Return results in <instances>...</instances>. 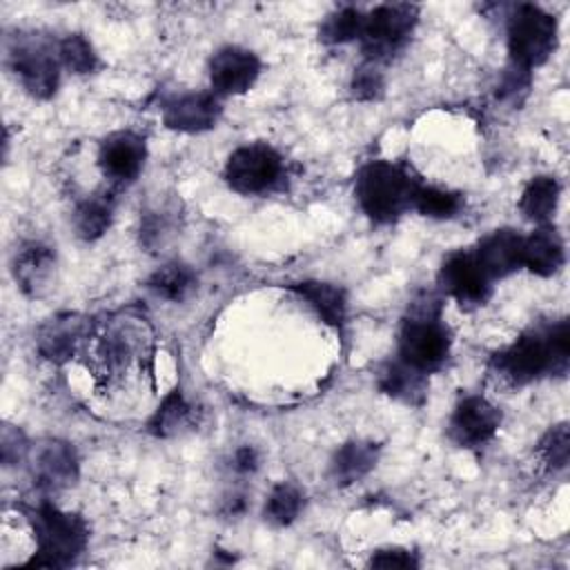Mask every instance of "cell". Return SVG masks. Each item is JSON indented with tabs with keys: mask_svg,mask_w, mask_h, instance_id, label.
Returning a JSON list of instances; mask_svg holds the SVG:
<instances>
[{
	"mask_svg": "<svg viewBox=\"0 0 570 570\" xmlns=\"http://www.w3.org/2000/svg\"><path fill=\"white\" fill-rule=\"evenodd\" d=\"M461 207H463V196L459 191L443 189L436 185H425V183H419L414 198H412L414 212H419L425 218H436V220L456 216L461 212Z\"/></svg>",
	"mask_w": 570,
	"mask_h": 570,
	"instance_id": "4316f807",
	"label": "cell"
},
{
	"mask_svg": "<svg viewBox=\"0 0 570 570\" xmlns=\"http://www.w3.org/2000/svg\"><path fill=\"white\" fill-rule=\"evenodd\" d=\"M559 198H561V185L554 176H548V174L534 176L521 194L519 209L528 220L537 225H548L557 212Z\"/></svg>",
	"mask_w": 570,
	"mask_h": 570,
	"instance_id": "d4e9b609",
	"label": "cell"
},
{
	"mask_svg": "<svg viewBox=\"0 0 570 570\" xmlns=\"http://www.w3.org/2000/svg\"><path fill=\"white\" fill-rule=\"evenodd\" d=\"M289 289L307 303V307L325 323L336 330L343 327L347 318V294L341 285L327 281H301L289 285Z\"/></svg>",
	"mask_w": 570,
	"mask_h": 570,
	"instance_id": "44dd1931",
	"label": "cell"
},
{
	"mask_svg": "<svg viewBox=\"0 0 570 570\" xmlns=\"http://www.w3.org/2000/svg\"><path fill=\"white\" fill-rule=\"evenodd\" d=\"M501 428V412L485 396L461 399L450 416L448 434L459 448H481L494 439Z\"/></svg>",
	"mask_w": 570,
	"mask_h": 570,
	"instance_id": "8fae6325",
	"label": "cell"
},
{
	"mask_svg": "<svg viewBox=\"0 0 570 570\" xmlns=\"http://www.w3.org/2000/svg\"><path fill=\"white\" fill-rule=\"evenodd\" d=\"M87 336H89L87 318L78 314H62V316L49 318L38 330V352L53 363H65L76 354L78 345Z\"/></svg>",
	"mask_w": 570,
	"mask_h": 570,
	"instance_id": "ac0fdd59",
	"label": "cell"
},
{
	"mask_svg": "<svg viewBox=\"0 0 570 570\" xmlns=\"http://www.w3.org/2000/svg\"><path fill=\"white\" fill-rule=\"evenodd\" d=\"M419 178L405 163L372 160L361 167L354 183V196L361 212L379 225L399 220L412 209Z\"/></svg>",
	"mask_w": 570,
	"mask_h": 570,
	"instance_id": "6da1fadb",
	"label": "cell"
},
{
	"mask_svg": "<svg viewBox=\"0 0 570 570\" xmlns=\"http://www.w3.org/2000/svg\"><path fill=\"white\" fill-rule=\"evenodd\" d=\"M29 450H31V443L27 441L24 432L18 428V425H9L4 423L2 425V432H0V456H2V465L4 468H13V465H20L29 459Z\"/></svg>",
	"mask_w": 570,
	"mask_h": 570,
	"instance_id": "d6a6232c",
	"label": "cell"
},
{
	"mask_svg": "<svg viewBox=\"0 0 570 570\" xmlns=\"http://www.w3.org/2000/svg\"><path fill=\"white\" fill-rule=\"evenodd\" d=\"M439 287L461 307H474L488 301L492 281L481 269L472 252H454L443 261L439 269Z\"/></svg>",
	"mask_w": 570,
	"mask_h": 570,
	"instance_id": "7c38bea8",
	"label": "cell"
},
{
	"mask_svg": "<svg viewBox=\"0 0 570 570\" xmlns=\"http://www.w3.org/2000/svg\"><path fill=\"white\" fill-rule=\"evenodd\" d=\"M381 445L370 439H350L341 443L330 459V479L334 485H352L367 476L379 461Z\"/></svg>",
	"mask_w": 570,
	"mask_h": 570,
	"instance_id": "d6986e66",
	"label": "cell"
},
{
	"mask_svg": "<svg viewBox=\"0 0 570 570\" xmlns=\"http://www.w3.org/2000/svg\"><path fill=\"white\" fill-rule=\"evenodd\" d=\"M379 390L405 405H421L428 396V374L414 370L401 358L387 361L376 376Z\"/></svg>",
	"mask_w": 570,
	"mask_h": 570,
	"instance_id": "7402d4cb",
	"label": "cell"
},
{
	"mask_svg": "<svg viewBox=\"0 0 570 570\" xmlns=\"http://www.w3.org/2000/svg\"><path fill=\"white\" fill-rule=\"evenodd\" d=\"M24 514L36 539V554L27 566L65 568L87 548L89 530L80 514L65 512L47 499L27 508Z\"/></svg>",
	"mask_w": 570,
	"mask_h": 570,
	"instance_id": "7a4b0ae2",
	"label": "cell"
},
{
	"mask_svg": "<svg viewBox=\"0 0 570 570\" xmlns=\"http://www.w3.org/2000/svg\"><path fill=\"white\" fill-rule=\"evenodd\" d=\"M303 510V494L296 485L283 481L276 483L265 501V521L285 528L298 519Z\"/></svg>",
	"mask_w": 570,
	"mask_h": 570,
	"instance_id": "f546056e",
	"label": "cell"
},
{
	"mask_svg": "<svg viewBox=\"0 0 570 570\" xmlns=\"http://www.w3.org/2000/svg\"><path fill=\"white\" fill-rule=\"evenodd\" d=\"M56 252L38 240L24 243L16 249L11 261V274L22 294L38 298L47 294L56 281Z\"/></svg>",
	"mask_w": 570,
	"mask_h": 570,
	"instance_id": "9a60e30c",
	"label": "cell"
},
{
	"mask_svg": "<svg viewBox=\"0 0 570 570\" xmlns=\"http://www.w3.org/2000/svg\"><path fill=\"white\" fill-rule=\"evenodd\" d=\"M261 465V456L256 452L254 445H240L234 450L232 454V470L240 476H247V474H254Z\"/></svg>",
	"mask_w": 570,
	"mask_h": 570,
	"instance_id": "e575fe53",
	"label": "cell"
},
{
	"mask_svg": "<svg viewBox=\"0 0 570 570\" xmlns=\"http://www.w3.org/2000/svg\"><path fill=\"white\" fill-rule=\"evenodd\" d=\"M568 454H570V434H568V423H559L550 428L541 443H539V456L550 468L552 472L566 470L568 465Z\"/></svg>",
	"mask_w": 570,
	"mask_h": 570,
	"instance_id": "1f68e13d",
	"label": "cell"
},
{
	"mask_svg": "<svg viewBox=\"0 0 570 570\" xmlns=\"http://www.w3.org/2000/svg\"><path fill=\"white\" fill-rule=\"evenodd\" d=\"M245 508H247V499L243 497V494H234V497H227V501H225V508H223V512L229 517H238V514H243L245 512Z\"/></svg>",
	"mask_w": 570,
	"mask_h": 570,
	"instance_id": "d590c367",
	"label": "cell"
},
{
	"mask_svg": "<svg viewBox=\"0 0 570 570\" xmlns=\"http://www.w3.org/2000/svg\"><path fill=\"white\" fill-rule=\"evenodd\" d=\"M58 53H60L62 69H67L73 76L94 73L100 65L91 40L82 33H67L65 38H60L58 40Z\"/></svg>",
	"mask_w": 570,
	"mask_h": 570,
	"instance_id": "f1b7e54d",
	"label": "cell"
},
{
	"mask_svg": "<svg viewBox=\"0 0 570 570\" xmlns=\"http://www.w3.org/2000/svg\"><path fill=\"white\" fill-rule=\"evenodd\" d=\"M419 22V7L407 2H390L370 9L363 18L358 36L365 60L383 65L399 53L410 40Z\"/></svg>",
	"mask_w": 570,
	"mask_h": 570,
	"instance_id": "8992f818",
	"label": "cell"
},
{
	"mask_svg": "<svg viewBox=\"0 0 570 570\" xmlns=\"http://www.w3.org/2000/svg\"><path fill=\"white\" fill-rule=\"evenodd\" d=\"M350 91L356 100L361 102H372V100H379L385 91V76L381 71V65L376 62H370V60H363L354 73H352V80H350Z\"/></svg>",
	"mask_w": 570,
	"mask_h": 570,
	"instance_id": "4dcf8cb0",
	"label": "cell"
},
{
	"mask_svg": "<svg viewBox=\"0 0 570 570\" xmlns=\"http://www.w3.org/2000/svg\"><path fill=\"white\" fill-rule=\"evenodd\" d=\"M223 107L214 91H189L169 98L163 105V122L178 134H203L216 127Z\"/></svg>",
	"mask_w": 570,
	"mask_h": 570,
	"instance_id": "5bb4252c",
	"label": "cell"
},
{
	"mask_svg": "<svg viewBox=\"0 0 570 570\" xmlns=\"http://www.w3.org/2000/svg\"><path fill=\"white\" fill-rule=\"evenodd\" d=\"M147 160V142L140 134L122 129L102 138L98 167L111 185H129L138 178Z\"/></svg>",
	"mask_w": 570,
	"mask_h": 570,
	"instance_id": "4fadbf2b",
	"label": "cell"
},
{
	"mask_svg": "<svg viewBox=\"0 0 570 570\" xmlns=\"http://www.w3.org/2000/svg\"><path fill=\"white\" fill-rule=\"evenodd\" d=\"M111 220H114V198L105 191L82 198L71 214V225L76 229V236L87 243L102 238L111 227Z\"/></svg>",
	"mask_w": 570,
	"mask_h": 570,
	"instance_id": "cb8c5ba5",
	"label": "cell"
},
{
	"mask_svg": "<svg viewBox=\"0 0 570 570\" xmlns=\"http://www.w3.org/2000/svg\"><path fill=\"white\" fill-rule=\"evenodd\" d=\"M29 472L33 483L51 494L71 488L80 474V461L71 443L60 439H45L29 450Z\"/></svg>",
	"mask_w": 570,
	"mask_h": 570,
	"instance_id": "9c48e42d",
	"label": "cell"
},
{
	"mask_svg": "<svg viewBox=\"0 0 570 570\" xmlns=\"http://www.w3.org/2000/svg\"><path fill=\"white\" fill-rule=\"evenodd\" d=\"M147 289L163 301L180 303L196 289V274L183 261H167L151 272L147 278Z\"/></svg>",
	"mask_w": 570,
	"mask_h": 570,
	"instance_id": "484cf974",
	"label": "cell"
},
{
	"mask_svg": "<svg viewBox=\"0 0 570 570\" xmlns=\"http://www.w3.org/2000/svg\"><path fill=\"white\" fill-rule=\"evenodd\" d=\"M7 65L31 98L47 100L60 85L58 40L45 33H16L7 45Z\"/></svg>",
	"mask_w": 570,
	"mask_h": 570,
	"instance_id": "277c9868",
	"label": "cell"
},
{
	"mask_svg": "<svg viewBox=\"0 0 570 570\" xmlns=\"http://www.w3.org/2000/svg\"><path fill=\"white\" fill-rule=\"evenodd\" d=\"M370 566L372 568H401V570H407V568H419V559L414 552L405 550V548H383V550H376L370 559Z\"/></svg>",
	"mask_w": 570,
	"mask_h": 570,
	"instance_id": "836d02e7",
	"label": "cell"
},
{
	"mask_svg": "<svg viewBox=\"0 0 570 570\" xmlns=\"http://www.w3.org/2000/svg\"><path fill=\"white\" fill-rule=\"evenodd\" d=\"M196 421V410L185 396L183 387L169 390L147 421V432L158 439H174L185 434Z\"/></svg>",
	"mask_w": 570,
	"mask_h": 570,
	"instance_id": "603a6c76",
	"label": "cell"
},
{
	"mask_svg": "<svg viewBox=\"0 0 570 570\" xmlns=\"http://www.w3.org/2000/svg\"><path fill=\"white\" fill-rule=\"evenodd\" d=\"M450 347L452 336L441 318V303L439 298L425 294L412 303L401 323L396 358L423 374H430L448 361Z\"/></svg>",
	"mask_w": 570,
	"mask_h": 570,
	"instance_id": "3957f363",
	"label": "cell"
},
{
	"mask_svg": "<svg viewBox=\"0 0 570 570\" xmlns=\"http://www.w3.org/2000/svg\"><path fill=\"white\" fill-rule=\"evenodd\" d=\"M145 352V327L131 318L107 327L96 345V358L109 374L127 370Z\"/></svg>",
	"mask_w": 570,
	"mask_h": 570,
	"instance_id": "2e32d148",
	"label": "cell"
},
{
	"mask_svg": "<svg viewBox=\"0 0 570 570\" xmlns=\"http://www.w3.org/2000/svg\"><path fill=\"white\" fill-rule=\"evenodd\" d=\"M510 65L532 71L557 49L559 24L552 13L537 4H517L505 24Z\"/></svg>",
	"mask_w": 570,
	"mask_h": 570,
	"instance_id": "5b68a950",
	"label": "cell"
},
{
	"mask_svg": "<svg viewBox=\"0 0 570 570\" xmlns=\"http://www.w3.org/2000/svg\"><path fill=\"white\" fill-rule=\"evenodd\" d=\"M481 269L490 276V281L505 278L521 267L523 254V236L514 229H494L485 238L479 240L476 249L472 252Z\"/></svg>",
	"mask_w": 570,
	"mask_h": 570,
	"instance_id": "e0dca14e",
	"label": "cell"
},
{
	"mask_svg": "<svg viewBox=\"0 0 570 570\" xmlns=\"http://www.w3.org/2000/svg\"><path fill=\"white\" fill-rule=\"evenodd\" d=\"M223 178L236 194L261 196L281 185L285 178V163L272 145L247 142L227 156Z\"/></svg>",
	"mask_w": 570,
	"mask_h": 570,
	"instance_id": "52a82bcc",
	"label": "cell"
},
{
	"mask_svg": "<svg viewBox=\"0 0 570 570\" xmlns=\"http://www.w3.org/2000/svg\"><path fill=\"white\" fill-rule=\"evenodd\" d=\"M261 58L245 47L238 45H225L209 58V85L212 91L223 96H243L247 94L258 76H261Z\"/></svg>",
	"mask_w": 570,
	"mask_h": 570,
	"instance_id": "30bf717a",
	"label": "cell"
},
{
	"mask_svg": "<svg viewBox=\"0 0 570 570\" xmlns=\"http://www.w3.org/2000/svg\"><path fill=\"white\" fill-rule=\"evenodd\" d=\"M566 263V245L561 234L548 223L539 225L530 236H523L521 267L537 276H554Z\"/></svg>",
	"mask_w": 570,
	"mask_h": 570,
	"instance_id": "ffe728a7",
	"label": "cell"
},
{
	"mask_svg": "<svg viewBox=\"0 0 570 570\" xmlns=\"http://www.w3.org/2000/svg\"><path fill=\"white\" fill-rule=\"evenodd\" d=\"M363 18H365V13L358 7H352V4L334 9L321 22V29H318L321 42H325V45H345V42L358 40L361 29H363Z\"/></svg>",
	"mask_w": 570,
	"mask_h": 570,
	"instance_id": "83f0119b",
	"label": "cell"
},
{
	"mask_svg": "<svg viewBox=\"0 0 570 570\" xmlns=\"http://www.w3.org/2000/svg\"><path fill=\"white\" fill-rule=\"evenodd\" d=\"M492 365L510 385H528L546 374H552V356L546 327L523 332L505 350L494 354Z\"/></svg>",
	"mask_w": 570,
	"mask_h": 570,
	"instance_id": "ba28073f",
	"label": "cell"
}]
</instances>
